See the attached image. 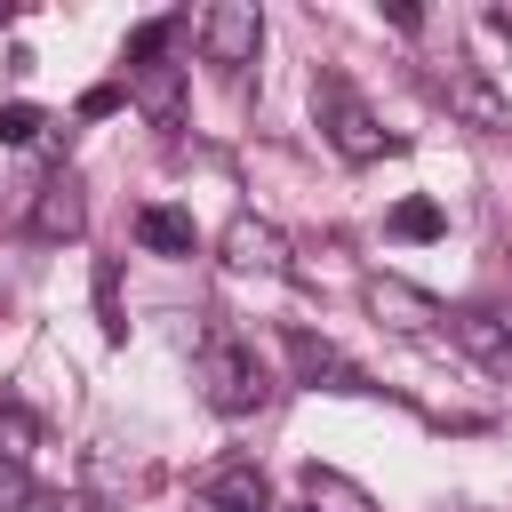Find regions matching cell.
<instances>
[{
    "mask_svg": "<svg viewBox=\"0 0 512 512\" xmlns=\"http://www.w3.org/2000/svg\"><path fill=\"white\" fill-rule=\"evenodd\" d=\"M192 384H200V400H208L216 416H256V408L272 400L264 352H256L248 336H232V328H216V336L200 344V360H192Z\"/></svg>",
    "mask_w": 512,
    "mask_h": 512,
    "instance_id": "obj_1",
    "label": "cell"
},
{
    "mask_svg": "<svg viewBox=\"0 0 512 512\" xmlns=\"http://www.w3.org/2000/svg\"><path fill=\"white\" fill-rule=\"evenodd\" d=\"M312 120H320V136H328L344 160H384V152H392V128L368 112V96H360L344 72H320V80H312Z\"/></svg>",
    "mask_w": 512,
    "mask_h": 512,
    "instance_id": "obj_2",
    "label": "cell"
},
{
    "mask_svg": "<svg viewBox=\"0 0 512 512\" xmlns=\"http://www.w3.org/2000/svg\"><path fill=\"white\" fill-rule=\"evenodd\" d=\"M256 48H264V8H256V0H216V8L200 16V56H208L216 72H248Z\"/></svg>",
    "mask_w": 512,
    "mask_h": 512,
    "instance_id": "obj_3",
    "label": "cell"
},
{
    "mask_svg": "<svg viewBox=\"0 0 512 512\" xmlns=\"http://www.w3.org/2000/svg\"><path fill=\"white\" fill-rule=\"evenodd\" d=\"M288 368H296V384H312V392H344V400L376 392V376H368L344 344H328V336H312V328H288Z\"/></svg>",
    "mask_w": 512,
    "mask_h": 512,
    "instance_id": "obj_4",
    "label": "cell"
},
{
    "mask_svg": "<svg viewBox=\"0 0 512 512\" xmlns=\"http://www.w3.org/2000/svg\"><path fill=\"white\" fill-rule=\"evenodd\" d=\"M368 312H376V328H392V336H432L448 312H440V296H424L416 280H400V272H368Z\"/></svg>",
    "mask_w": 512,
    "mask_h": 512,
    "instance_id": "obj_5",
    "label": "cell"
},
{
    "mask_svg": "<svg viewBox=\"0 0 512 512\" xmlns=\"http://www.w3.org/2000/svg\"><path fill=\"white\" fill-rule=\"evenodd\" d=\"M440 96H448V112H456L464 128H480V136H512V96H504L480 64H448V72H440Z\"/></svg>",
    "mask_w": 512,
    "mask_h": 512,
    "instance_id": "obj_6",
    "label": "cell"
},
{
    "mask_svg": "<svg viewBox=\"0 0 512 512\" xmlns=\"http://www.w3.org/2000/svg\"><path fill=\"white\" fill-rule=\"evenodd\" d=\"M216 248H224V264H232V272H264V280H280V272L296 264V256H288V232H280V224H264V216H232Z\"/></svg>",
    "mask_w": 512,
    "mask_h": 512,
    "instance_id": "obj_7",
    "label": "cell"
},
{
    "mask_svg": "<svg viewBox=\"0 0 512 512\" xmlns=\"http://www.w3.org/2000/svg\"><path fill=\"white\" fill-rule=\"evenodd\" d=\"M448 336L464 344V360H480L488 376L512 384V320H504V312H480V304H472V312H448Z\"/></svg>",
    "mask_w": 512,
    "mask_h": 512,
    "instance_id": "obj_8",
    "label": "cell"
},
{
    "mask_svg": "<svg viewBox=\"0 0 512 512\" xmlns=\"http://www.w3.org/2000/svg\"><path fill=\"white\" fill-rule=\"evenodd\" d=\"M88 232V192L80 176H48L40 200H32V240H80Z\"/></svg>",
    "mask_w": 512,
    "mask_h": 512,
    "instance_id": "obj_9",
    "label": "cell"
},
{
    "mask_svg": "<svg viewBox=\"0 0 512 512\" xmlns=\"http://www.w3.org/2000/svg\"><path fill=\"white\" fill-rule=\"evenodd\" d=\"M200 504H208V512H272V488H264L256 464H216V472L200 480Z\"/></svg>",
    "mask_w": 512,
    "mask_h": 512,
    "instance_id": "obj_10",
    "label": "cell"
},
{
    "mask_svg": "<svg viewBox=\"0 0 512 512\" xmlns=\"http://www.w3.org/2000/svg\"><path fill=\"white\" fill-rule=\"evenodd\" d=\"M304 504L312 512H376V496L352 472H336V464H304Z\"/></svg>",
    "mask_w": 512,
    "mask_h": 512,
    "instance_id": "obj_11",
    "label": "cell"
},
{
    "mask_svg": "<svg viewBox=\"0 0 512 512\" xmlns=\"http://www.w3.org/2000/svg\"><path fill=\"white\" fill-rule=\"evenodd\" d=\"M136 240L152 248V256H192V216L184 208H168V200H152V208H136Z\"/></svg>",
    "mask_w": 512,
    "mask_h": 512,
    "instance_id": "obj_12",
    "label": "cell"
},
{
    "mask_svg": "<svg viewBox=\"0 0 512 512\" xmlns=\"http://www.w3.org/2000/svg\"><path fill=\"white\" fill-rule=\"evenodd\" d=\"M128 96H136V104H144L160 128H176V112H184V72H176V64H144Z\"/></svg>",
    "mask_w": 512,
    "mask_h": 512,
    "instance_id": "obj_13",
    "label": "cell"
},
{
    "mask_svg": "<svg viewBox=\"0 0 512 512\" xmlns=\"http://www.w3.org/2000/svg\"><path fill=\"white\" fill-rule=\"evenodd\" d=\"M392 232H400V240H440V232H448V208L424 200V192H408V200L392 208Z\"/></svg>",
    "mask_w": 512,
    "mask_h": 512,
    "instance_id": "obj_14",
    "label": "cell"
},
{
    "mask_svg": "<svg viewBox=\"0 0 512 512\" xmlns=\"http://www.w3.org/2000/svg\"><path fill=\"white\" fill-rule=\"evenodd\" d=\"M96 320H104V336H112V344H128V312H120V264H112V256L96 264Z\"/></svg>",
    "mask_w": 512,
    "mask_h": 512,
    "instance_id": "obj_15",
    "label": "cell"
},
{
    "mask_svg": "<svg viewBox=\"0 0 512 512\" xmlns=\"http://www.w3.org/2000/svg\"><path fill=\"white\" fill-rule=\"evenodd\" d=\"M32 440H40V424H32L16 400H0V464H24V456H32Z\"/></svg>",
    "mask_w": 512,
    "mask_h": 512,
    "instance_id": "obj_16",
    "label": "cell"
},
{
    "mask_svg": "<svg viewBox=\"0 0 512 512\" xmlns=\"http://www.w3.org/2000/svg\"><path fill=\"white\" fill-rule=\"evenodd\" d=\"M168 40H176V16L136 24V32H128V64H136V72H144V64H160V48H168Z\"/></svg>",
    "mask_w": 512,
    "mask_h": 512,
    "instance_id": "obj_17",
    "label": "cell"
},
{
    "mask_svg": "<svg viewBox=\"0 0 512 512\" xmlns=\"http://www.w3.org/2000/svg\"><path fill=\"white\" fill-rule=\"evenodd\" d=\"M40 128H48V112H40V104H24V96H16V104H0V144H32Z\"/></svg>",
    "mask_w": 512,
    "mask_h": 512,
    "instance_id": "obj_18",
    "label": "cell"
},
{
    "mask_svg": "<svg viewBox=\"0 0 512 512\" xmlns=\"http://www.w3.org/2000/svg\"><path fill=\"white\" fill-rule=\"evenodd\" d=\"M32 496V480H24V464H0V512H16Z\"/></svg>",
    "mask_w": 512,
    "mask_h": 512,
    "instance_id": "obj_19",
    "label": "cell"
},
{
    "mask_svg": "<svg viewBox=\"0 0 512 512\" xmlns=\"http://www.w3.org/2000/svg\"><path fill=\"white\" fill-rule=\"evenodd\" d=\"M104 112H120V88H112V80H104V88H88V96H80V120H104Z\"/></svg>",
    "mask_w": 512,
    "mask_h": 512,
    "instance_id": "obj_20",
    "label": "cell"
},
{
    "mask_svg": "<svg viewBox=\"0 0 512 512\" xmlns=\"http://www.w3.org/2000/svg\"><path fill=\"white\" fill-rule=\"evenodd\" d=\"M16 512H88V504H80V496H48V488H32Z\"/></svg>",
    "mask_w": 512,
    "mask_h": 512,
    "instance_id": "obj_21",
    "label": "cell"
},
{
    "mask_svg": "<svg viewBox=\"0 0 512 512\" xmlns=\"http://www.w3.org/2000/svg\"><path fill=\"white\" fill-rule=\"evenodd\" d=\"M488 32H496V40H512V8H488Z\"/></svg>",
    "mask_w": 512,
    "mask_h": 512,
    "instance_id": "obj_22",
    "label": "cell"
},
{
    "mask_svg": "<svg viewBox=\"0 0 512 512\" xmlns=\"http://www.w3.org/2000/svg\"><path fill=\"white\" fill-rule=\"evenodd\" d=\"M296 512H312V504H296Z\"/></svg>",
    "mask_w": 512,
    "mask_h": 512,
    "instance_id": "obj_23",
    "label": "cell"
},
{
    "mask_svg": "<svg viewBox=\"0 0 512 512\" xmlns=\"http://www.w3.org/2000/svg\"><path fill=\"white\" fill-rule=\"evenodd\" d=\"M456 512H472V504H456Z\"/></svg>",
    "mask_w": 512,
    "mask_h": 512,
    "instance_id": "obj_24",
    "label": "cell"
}]
</instances>
